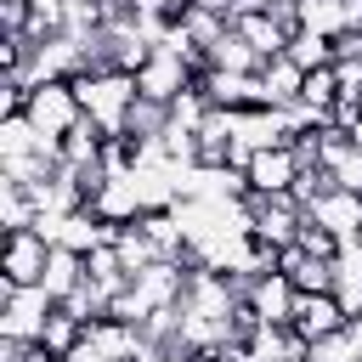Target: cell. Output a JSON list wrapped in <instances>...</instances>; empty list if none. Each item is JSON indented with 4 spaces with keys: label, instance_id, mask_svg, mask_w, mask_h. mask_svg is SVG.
Segmentation results:
<instances>
[{
    "label": "cell",
    "instance_id": "8fae6325",
    "mask_svg": "<svg viewBox=\"0 0 362 362\" xmlns=\"http://www.w3.org/2000/svg\"><path fill=\"white\" fill-rule=\"evenodd\" d=\"M85 339H90L107 362H136V356L147 351L141 322H124V317H96V322H85Z\"/></svg>",
    "mask_w": 362,
    "mask_h": 362
},
{
    "label": "cell",
    "instance_id": "4316f807",
    "mask_svg": "<svg viewBox=\"0 0 362 362\" xmlns=\"http://www.w3.org/2000/svg\"><path fill=\"white\" fill-rule=\"evenodd\" d=\"M300 102H311V107H322V113H328V107L339 102V68H334V62H328V68H311V74H305Z\"/></svg>",
    "mask_w": 362,
    "mask_h": 362
},
{
    "label": "cell",
    "instance_id": "44dd1931",
    "mask_svg": "<svg viewBox=\"0 0 362 362\" xmlns=\"http://www.w3.org/2000/svg\"><path fill=\"white\" fill-rule=\"evenodd\" d=\"M300 6V28H311V34H345L351 28V0H294Z\"/></svg>",
    "mask_w": 362,
    "mask_h": 362
},
{
    "label": "cell",
    "instance_id": "7402d4cb",
    "mask_svg": "<svg viewBox=\"0 0 362 362\" xmlns=\"http://www.w3.org/2000/svg\"><path fill=\"white\" fill-rule=\"evenodd\" d=\"M40 147H51V141L34 130L28 113H0V158H23V153H40Z\"/></svg>",
    "mask_w": 362,
    "mask_h": 362
},
{
    "label": "cell",
    "instance_id": "f546056e",
    "mask_svg": "<svg viewBox=\"0 0 362 362\" xmlns=\"http://www.w3.org/2000/svg\"><path fill=\"white\" fill-rule=\"evenodd\" d=\"M62 362H107V356H102V351H96L90 339H79V345H74V351H68Z\"/></svg>",
    "mask_w": 362,
    "mask_h": 362
},
{
    "label": "cell",
    "instance_id": "603a6c76",
    "mask_svg": "<svg viewBox=\"0 0 362 362\" xmlns=\"http://www.w3.org/2000/svg\"><path fill=\"white\" fill-rule=\"evenodd\" d=\"M34 221H40L34 192L17 187V181H0V232H23V226H34Z\"/></svg>",
    "mask_w": 362,
    "mask_h": 362
},
{
    "label": "cell",
    "instance_id": "5b68a950",
    "mask_svg": "<svg viewBox=\"0 0 362 362\" xmlns=\"http://www.w3.org/2000/svg\"><path fill=\"white\" fill-rule=\"evenodd\" d=\"M192 85H198V62L181 57L175 45H153V57L136 68V90L153 96V102H175V96L192 90Z\"/></svg>",
    "mask_w": 362,
    "mask_h": 362
},
{
    "label": "cell",
    "instance_id": "e0dca14e",
    "mask_svg": "<svg viewBox=\"0 0 362 362\" xmlns=\"http://www.w3.org/2000/svg\"><path fill=\"white\" fill-rule=\"evenodd\" d=\"M334 294L351 317H362V232L339 238V249H334Z\"/></svg>",
    "mask_w": 362,
    "mask_h": 362
},
{
    "label": "cell",
    "instance_id": "83f0119b",
    "mask_svg": "<svg viewBox=\"0 0 362 362\" xmlns=\"http://www.w3.org/2000/svg\"><path fill=\"white\" fill-rule=\"evenodd\" d=\"M62 28H68V0H34L28 6V34L34 40H51Z\"/></svg>",
    "mask_w": 362,
    "mask_h": 362
},
{
    "label": "cell",
    "instance_id": "4dcf8cb0",
    "mask_svg": "<svg viewBox=\"0 0 362 362\" xmlns=\"http://www.w3.org/2000/svg\"><path fill=\"white\" fill-rule=\"evenodd\" d=\"M351 334H356V345H362V317H351Z\"/></svg>",
    "mask_w": 362,
    "mask_h": 362
},
{
    "label": "cell",
    "instance_id": "3957f363",
    "mask_svg": "<svg viewBox=\"0 0 362 362\" xmlns=\"http://www.w3.org/2000/svg\"><path fill=\"white\" fill-rule=\"evenodd\" d=\"M23 113L34 119V130H40L45 141H62V136H68V130L85 119L74 79H40V85H28V102H23Z\"/></svg>",
    "mask_w": 362,
    "mask_h": 362
},
{
    "label": "cell",
    "instance_id": "7a4b0ae2",
    "mask_svg": "<svg viewBox=\"0 0 362 362\" xmlns=\"http://www.w3.org/2000/svg\"><path fill=\"white\" fill-rule=\"evenodd\" d=\"M57 311V294L45 283H0V334L6 339H40Z\"/></svg>",
    "mask_w": 362,
    "mask_h": 362
},
{
    "label": "cell",
    "instance_id": "f1b7e54d",
    "mask_svg": "<svg viewBox=\"0 0 362 362\" xmlns=\"http://www.w3.org/2000/svg\"><path fill=\"white\" fill-rule=\"evenodd\" d=\"M334 187H339V181H334L322 164H311V170H300V181H294V198H300V204H317V198H322V192H334Z\"/></svg>",
    "mask_w": 362,
    "mask_h": 362
},
{
    "label": "cell",
    "instance_id": "ffe728a7",
    "mask_svg": "<svg viewBox=\"0 0 362 362\" xmlns=\"http://www.w3.org/2000/svg\"><path fill=\"white\" fill-rule=\"evenodd\" d=\"M57 300H68L79 283H85V255H74V249H62V243H51V260H45V277H40Z\"/></svg>",
    "mask_w": 362,
    "mask_h": 362
},
{
    "label": "cell",
    "instance_id": "277c9868",
    "mask_svg": "<svg viewBox=\"0 0 362 362\" xmlns=\"http://www.w3.org/2000/svg\"><path fill=\"white\" fill-rule=\"evenodd\" d=\"M243 209H249V232L260 243H272V249H288L300 238V226H305V204L294 192H255L249 187Z\"/></svg>",
    "mask_w": 362,
    "mask_h": 362
},
{
    "label": "cell",
    "instance_id": "484cf974",
    "mask_svg": "<svg viewBox=\"0 0 362 362\" xmlns=\"http://www.w3.org/2000/svg\"><path fill=\"white\" fill-rule=\"evenodd\" d=\"M288 57H294L305 74H311V68H328V62H334V40H328V34H311V28H300V34L288 40Z\"/></svg>",
    "mask_w": 362,
    "mask_h": 362
},
{
    "label": "cell",
    "instance_id": "d4e9b609",
    "mask_svg": "<svg viewBox=\"0 0 362 362\" xmlns=\"http://www.w3.org/2000/svg\"><path fill=\"white\" fill-rule=\"evenodd\" d=\"M305 362H362V345H356L351 328H339V334L311 339V345H305Z\"/></svg>",
    "mask_w": 362,
    "mask_h": 362
},
{
    "label": "cell",
    "instance_id": "5bb4252c",
    "mask_svg": "<svg viewBox=\"0 0 362 362\" xmlns=\"http://www.w3.org/2000/svg\"><path fill=\"white\" fill-rule=\"evenodd\" d=\"M90 209H96L107 226H130V221H141V215H147V204H141V192H136V181H130V175H107V181L90 192Z\"/></svg>",
    "mask_w": 362,
    "mask_h": 362
},
{
    "label": "cell",
    "instance_id": "52a82bcc",
    "mask_svg": "<svg viewBox=\"0 0 362 362\" xmlns=\"http://www.w3.org/2000/svg\"><path fill=\"white\" fill-rule=\"evenodd\" d=\"M249 187L255 192H294V181H300V153H294V141H283V147H260V153H249Z\"/></svg>",
    "mask_w": 362,
    "mask_h": 362
},
{
    "label": "cell",
    "instance_id": "d6986e66",
    "mask_svg": "<svg viewBox=\"0 0 362 362\" xmlns=\"http://www.w3.org/2000/svg\"><path fill=\"white\" fill-rule=\"evenodd\" d=\"M204 68H226V74H260V51L238 34V28H226L209 51H204Z\"/></svg>",
    "mask_w": 362,
    "mask_h": 362
},
{
    "label": "cell",
    "instance_id": "2e32d148",
    "mask_svg": "<svg viewBox=\"0 0 362 362\" xmlns=\"http://www.w3.org/2000/svg\"><path fill=\"white\" fill-rule=\"evenodd\" d=\"M300 90H305V68L288 51L260 62V107H288V102H300Z\"/></svg>",
    "mask_w": 362,
    "mask_h": 362
},
{
    "label": "cell",
    "instance_id": "30bf717a",
    "mask_svg": "<svg viewBox=\"0 0 362 362\" xmlns=\"http://www.w3.org/2000/svg\"><path fill=\"white\" fill-rule=\"evenodd\" d=\"M243 345H249V362H305V345L311 339L294 322H255L243 334Z\"/></svg>",
    "mask_w": 362,
    "mask_h": 362
},
{
    "label": "cell",
    "instance_id": "8992f818",
    "mask_svg": "<svg viewBox=\"0 0 362 362\" xmlns=\"http://www.w3.org/2000/svg\"><path fill=\"white\" fill-rule=\"evenodd\" d=\"M45 260H51V238L40 226L6 232V243H0V283H40Z\"/></svg>",
    "mask_w": 362,
    "mask_h": 362
},
{
    "label": "cell",
    "instance_id": "4fadbf2b",
    "mask_svg": "<svg viewBox=\"0 0 362 362\" xmlns=\"http://www.w3.org/2000/svg\"><path fill=\"white\" fill-rule=\"evenodd\" d=\"M198 90L209 96V107H260V74L198 68Z\"/></svg>",
    "mask_w": 362,
    "mask_h": 362
},
{
    "label": "cell",
    "instance_id": "6da1fadb",
    "mask_svg": "<svg viewBox=\"0 0 362 362\" xmlns=\"http://www.w3.org/2000/svg\"><path fill=\"white\" fill-rule=\"evenodd\" d=\"M74 90H79L85 119L102 124V136H124L130 107H136V96H141V90H136V74H124V68H90V74L74 79Z\"/></svg>",
    "mask_w": 362,
    "mask_h": 362
},
{
    "label": "cell",
    "instance_id": "9a60e30c",
    "mask_svg": "<svg viewBox=\"0 0 362 362\" xmlns=\"http://www.w3.org/2000/svg\"><path fill=\"white\" fill-rule=\"evenodd\" d=\"M232 28H238V34H243V40H249V45L260 51V62H266V57H283V51H288V40H294V28H288V23H283V17L272 11V6H260V11H243V17H232Z\"/></svg>",
    "mask_w": 362,
    "mask_h": 362
},
{
    "label": "cell",
    "instance_id": "ba28073f",
    "mask_svg": "<svg viewBox=\"0 0 362 362\" xmlns=\"http://www.w3.org/2000/svg\"><path fill=\"white\" fill-rule=\"evenodd\" d=\"M294 300H300V288L283 272H260V277L243 283V305L255 311V322H288L294 317Z\"/></svg>",
    "mask_w": 362,
    "mask_h": 362
},
{
    "label": "cell",
    "instance_id": "7c38bea8",
    "mask_svg": "<svg viewBox=\"0 0 362 362\" xmlns=\"http://www.w3.org/2000/svg\"><path fill=\"white\" fill-rule=\"evenodd\" d=\"M305 215H311L322 232H334V238H356V232H362V192H356V187H334V192H322L317 204H305Z\"/></svg>",
    "mask_w": 362,
    "mask_h": 362
},
{
    "label": "cell",
    "instance_id": "cb8c5ba5",
    "mask_svg": "<svg viewBox=\"0 0 362 362\" xmlns=\"http://www.w3.org/2000/svg\"><path fill=\"white\" fill-rule=\"evenodd\" d=\"M164 130H170V102L136 96V107H130V124H124V136H136V141H158Z\"/></svg>",
    "mask_w": 362,
    "mask_h": 362
},
{
    "label": "cell",
    "instance_id": "ac0fdd59",
    "mask_svg": "<svg viewBox=\"0 0 362 362\" xmlns=\"http://www.w3.org/2000/svg\"><path fill=\"white\" fill-rule=\"evenodd\" d=\"M277 272L300 288V294H311V288H334V260H322V255H305L300 243H288V249H277Z\"/></svg>",
    "mask_w": 362,
    "mask_h": 362
},
{
    "label": "cell",
    "instance_id": "9c48e42d",
    "mask_svg": "<svg viewBox=\"0 0 362 362\" xmlns=\"http://www.w3.org/2000/svg\"><path fill=\"white\" fill-rule=\"evenodd\" d=\"M305 339H322V334H339V328H351V311L339 305V294L334 288H311V294H300L294 300V317H288Z\"/></svg>",
    "mask_w": 362,
    "mask_h": 362
}]
</instances>
